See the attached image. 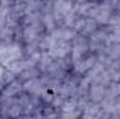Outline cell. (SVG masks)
<instances>
[{
	"label": "cell",
	"mask_w": 120,
	"mask_h": 119,
	"mask_svg": "<svg viewBox=\"0 0 120 119\" xmlns=\"http://www.w3.org/2000/svg\"><path fill=\"white\" fill-rule=\"evenodd\" d=\"M0 4H1V0H0Z\"/></svg>",
	"instance_id": "6da1fadb"
}]
</instances>
